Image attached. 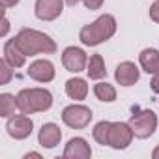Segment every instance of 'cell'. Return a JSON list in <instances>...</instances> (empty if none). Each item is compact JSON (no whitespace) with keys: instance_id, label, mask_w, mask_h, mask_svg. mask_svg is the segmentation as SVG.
I'll return each mask as SVG.
<instances>
[{"instance_id":"25","label":"cell","mask_w":159,"mask_h":159,"mask_svg":"<svg viewBox=\"0 0 159 159\" xmlns=\"http://www.w3.org/2000/svg\"><path fill=\"white\" fill-rule=\"evenodd\" d=\"M17 2L19 0H2V6H4V10H8L11 6H17Z\"/></svg>"},{"instance_id":"22","label":"cell","mask_w":159,"mask_h":159,"mask_svg":"<svg viewBox=\"0 0 159 159\" xmlns=\"http://www.w3.org/2000/svg\"><path fill=\"white\" fill-rule=\"evenodd\" d=\"M83 2H84V6L88 10H99L101 4H103V0H83Z\"/></svg>"},{"instance_id":"1","label":"cell","mask_w":159,"mask_h":159,"mask_svg":"<svg viewBox=\"0 0 159 159\" xmlns=\"http://www.w3.org/2000/svg\"><path fill=\"white\" fill-rule=\"evenodd\" d=\"M17 45L21 47V51L26 56H34V54H52L56 51V43L43 32L32 30V28H23L17 36H15Z\"/></svg>"},{"instance_id":"16","label":"cell","mask_w":159,"mask_h":159,"mask_svg":"<svg viewBox=\"0 0 159 159\" xmlns=\"http://www.w3.org/2000/svg\"><path fill=\"white\" fill-rule=\"evenodd\" d=\"M140 66L146 73H157L159 71V51L155 49H144L139 54Z\"/></svg>"},{"instance_id":"9","label":"cell","mask_w":159,"mask_h":159,"mask_svg":"<svg viewBox=\"0 0 159 159\" xmlns=\"http://www.w3.org/2000/svg\"><path fill=\"white\" fill-rule=\"evenodd\" d=\"M64 10L62 0H38L36 2V17L41 21H52L60 17Z\"/></svg>"},{"instance_id":"5","label":"cell","mask_w":159,"mask_h":159,"mask_svg":"<svg viewBox=\"0 0 159 159\" xmlns=\"http://www.w3.org/2000/svg\"><path fill=\"white\" fill-rule=\"evenodd\" d=\"M92 111L84 105H69L64 109L62 112V120L66 125L73 127V129H84L90 122H92Z\"/></svg>"},{"instance_id":"23","label":"cell","mask_w":159,"mask_h":159,"mask_svg":"<svg viewBox=\"0 0 159 159\" xmlns=\"http://www.w3.org/2000/svg\"><path fill=\"white\" fill-rule=\"evenodd\" d=\"M150 17H152V21H155V23H159V0L150 8Z\"/></svg>"},{"instance_id":"10","label":"cell","mask_w":159,"mask_h":159,"mask_svg":"<svg viewBox=\"0 0 159 159\" xmlns=\"http://www.w3.org/2000/svg\"><path fill=\"white\" fill-rule=\"evenodd\" d=\"M26 73L30 79H34L38 83H49L54 79V66L49 60H36L30 64Z\"/></svg>"},{"instance_id":"12","label":"cell","mask_w":159,"mask_h":159,"mask_svg":"<svg viewBox=\"0 0 159 159\" xmlns=\"http://www.w3.org/2000/svg\"><path fill=\"white\" fill-rule=\"evenodd\" d=\"M90 155H92V150L86 144V140L81 137L71 139L64 150V157H67V159H88Z\"/></svg>"},{"instance_id":"15","label":"cell","mask_w":159,"mask_h":159,"mask_svg":"<svg viewBox=\"0 0 159 159\" xmlns=\"http://www.w3.org/2000/svg\"><path fill=\"white\" fill-rule=\"evenodd\" d=\"M66 94L71 98V99H77V101H83L88 94V84L84 79H69L66 83Z\"/></svg>"},{"instance_id":"26","label":"cell","mask_w":159,"mask_h":159,"mask_svg":"<svg viewBox=\"0 0 159 159\" xmlns=\"http://www.w3.org/2000/svg\"><path fill=\"white\" fill-rule=\"evenodd\" d=\"M2 25H4V26H2V32H0V34H2V36H6V34H8V30H10V21H8V19L4 17Z\"/></svg>"},{"instance_id":"17","label":"cell","mask_w":159,"mask_h":159,"mask_svg":"<svg viewBox=\"0 0 159 159\" xmlns=\"http://www.w3.org/2000/svg\"><path fill=\"white\" fill-rule=\"evenodd\" d=\"M88 77L90 79H103L105 75H107V69H105V62H103V58H101V54H94V56H90V62H88Z\"/></svg>"},{"instance_id":"21","label":"cell","mask_w":159,"mask_h":159,"mask_svg":"<svg viewBox=\"0 0 159 159\" xmlns=\"http://www.w3.org/2000/svg\"><path fill=\"white\" fill-rule=\"evenodd\" d=\"M11 66L8 64V60L4 58L2 62H0V84H8L10 81H11V69H10Z\"/></svg>"},{"instance_id":"7","label":"cell","mask_w":159,"mask_h":159,"mask_svg":"<svg viewBox=\"0 0 159 159\" xmlns=\"http://www.w3.org/2000/svg\"><path fill=\"white\" fill-rule=\"evenodd\" d=\"M62 64L67 71L71 73H79L83 71L86 66H88V58H86V52L79 47H67L62 54Z\"/></svg>"},{"instance_id":"11","label":"cell","mask_w":159,"mask_h":159,"mask_svg":"<svg viewBox=\"0 0 159 159\" xmlns=\"http://www.w3.org/2000/svg\"><path fill=\"white\" fill-rule=\"evenodd\" d=\"M139 67L133 64V62H122L118 67H116V73H114V79L116 83L122 84V86H133L137 81H139Z\"/></svg>"},{"instance_id":"20","label":"cell","mask_w":159,"mask_h":159,"mask_svg":"<svg viewBox=\"0 0 159 159\" xmlns=\"http://www.w3.org/2000/svg\"><path fill=\"white\" fill-rule=\"evenodd\" d=\"M111 124L112 122H99V124H96V127H94V139L99 142V144H107L109 146V131H111Z\"/></svg>"},{"instance_id":"19","label":"cell","mask_w":159,"mask_h":159,"mask_svg":"<svg viewBox=\"0 0 159 159\" xmlns=\"http://www.w3.org/2000/svg\"><path fill=\"white\" fill-rule=\"evenodd\" d=\"M15 109H19L17 105V98H13L11 94H2L0 96V116H11L15 114Z\"/></svg>"},{"instance_id":"8","label":"cell","mask_w":159,"mask_h":159,"mask_svg":"<svg viewBox=\"0 0 159 159\" xmlns=\"http://www.w3.org/2000/svg\"><path fill=\"white\" fill-rule=\"evenodd\" d=\"M6 129H8V135L17 139V140H23L26 137H30L32 129H34V122L26 116H13L8 120L6 124Z\"/></svg>"},{"instance_id":"24","label":"cell","mask_w":159,"mask_h":159,"mask_svg":"<svg viewBox=\"0 0 159 159\" xmlns=\"http://www.w3.org/2000/svg\"><path fill=\"white\" fill-rule=\"evenodd\" d=\"M150 86H152V90H153L155 94H159V71H157V73H153V79H152Z\"/></svg>"},{"instance_id":"28","label":"cell","mask_w":159,"mask_h":159,"mask_svg":"<svg viewBox=\"0 0 159 159\" xmlns=\"http://www.w3.org/2000/svg\"><path fill=\"white\" fill-rule=\"evenodd\" d=\"M66 2H67V6H77L81 0H66Z\"/></svg>"},{"instance_id":"29","label":"cell","mask_w":159,"mask_h":159,"mask_svg":"<svg viewBox=\"0 0 159 159\" xmlns=\"http://www.w3.org/2000/svg\"><path fill=\"white\" fill-rule=\"evenodd\" d=\"M152 157H153V159H159V146H157V148L153 150V153H152Z\"/></svg>"},{"instance_id":"27","label":"cell","mask_w":159,"mask_h":159,"mask_svg":"<svg viewBox=\"0 0 159 159\" xmlns=\"http://www.w3.org/2000/svg\"><path fill=\"white\" fill-rule=\"evenodd\" d=\"M30 157H41L39 153H36V152H32V153H26L25 155V159H30Z\"/></svg>"},{"instance_id":"4","label":"cell","mask_w":159,"mask_h":159,"mask_svg":"<svg viewBox=\"0 0 159 159\" xmlns=\"http://www.w3.org/2000/svg\"><path fill=\"white\" fill-rule=\"evenodd\" d=\"M129 125L137 139H148L157 129V116L153 111H139V112L131 114Z\"/></svg>"},{"instance_id":"14","label":"cell","mask_w":159,"mask_h":159,"mask_svg":"<svg viewBox=\"0 0 159 159\" xmlns=\"http://www.w3.org/2000/svg\"><path fill=\"white\" fill-rule=\"evenodd\" d=\"M4 58L8 60V64H10L11 67H23V66H25L26 54L21 51V47L17 45L15 38L10 39V41H6V45H4Z\"/></svg>"},{"instance_id":"13","label":"cell","mask_w":159,"mask_h":159,"mask_svg":"<svg viewBox=\"0 0 159 159\" xmlns=\"http://www.w3.org/2000/svg\"><path fill=\"white\" fill-rule=\"evenodd\" d=\"M62 139V131L56 124H43L38 135V140L43 148H54Z\"/></svg>"},{"instance_id":"2","label":"cell","mask_w":159,"mask_h":159,"mask_svg":"<svg viewBox=\"0 0 159 159\" xmlns=\"http://www.w3.org/2000/svg\"><path fill=\"white\" fill-rule=\"evenodd\" d=\"M116 32V19L109 13L101 15L99 19H96L92 25H86L81 34H79V38H81V41L88 47H94V45H99L107 39H111Z\"/></svg>"},{"instance_id":"18","label":"cell","mask_w":159,"mask_h":159,"mask_svg":"<svg viewBox=\"0 0 159 159\" xmlns=\"http://www.w3.org/2000/svg\"><path fill=\"white\" fill-rule=\"evenodd\" d=\"M94 94H96V98H98L99 101H105V103H112V101L116 99V90H114V86L109 84V83H99V84H96V86H94Z\"/></svg>"},{"instance_id":"3","label":"cell","mask_w":159,"mask_h":159,"mask_svg":"<svg viewBox=\"0 0 159 159\" xmlns=\"http://www.w3.org/2000/svg\"><path fill=\"white\" fill-rule=\"evenodd\" d=\"M17 105L23 114L45 112L52 107V96L43 88H26L17 94Z\"/></svg>"},{"instance_id":"6","label":"cell","mask_w":159,"mask_h":159,"mask_svg":"<svg viewBox=\"0 0 159 159\" xmlns=\"http://www.w3.org/2000/svg\"><path fill=\"white\" fill-rule=\"evenodd\" d=\"M133 129L129 124L124 122H112L111 124V131H109V146L114 150H124L131 144L133 140Z\"/></svg>"}]
</instances>
